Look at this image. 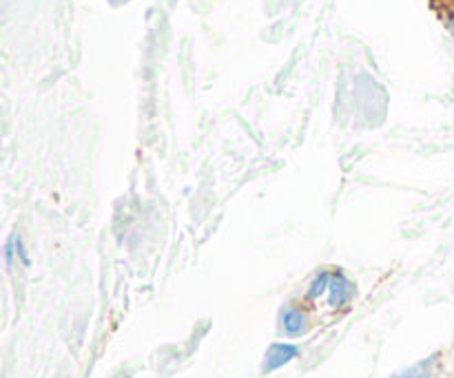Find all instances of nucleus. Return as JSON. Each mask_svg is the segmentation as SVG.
Listing matches in <instances>:
<instances>
[{
  "label": "nucleus",
  "instance_id": "f257e3e1",
  "mask_svg": "<svg viewBox=\"0 0 454 378\" xmlns=\"http://www.w3.org/2000/svg\"><path fill=\"white\" fill-rule=\"evenodd\" d=\"M355 297V286L346 274L341 273H331V283H328V292H326V304L331 310H344L346 305L353 301Z\"/></svg>",
  "mask_w": 454,
  "mask_h": 378
},
{
  "label": "nucleus",
  "instance_id": "f03ea898",
  "mask_svg": "<svg viewBox=\"0 0 454 378\" xmlns=\"http://www.w3.org/2000/svg\"><path fill=\"white\" fill-rule=\"evenodd\" d=\"M297 357H300V348H297V345L279 341V343H273L269 350H266L264 363H262V372H264V374H273V372L282 370V367H286L288 363L295 361Z\"/></svg>",
  "mask_w": 454,
  "mask_h": 378
},
{
  "label": "nucleus",
  "instance_id": "7ed1b4c3",
  "mask_svg": "<svg viewBox=\"0 0 454 378\" xmlns=\"http://www.w3.org/2000/svg\"><path fill=\"white\" fill-rule=\"evenodd\" d=\"M279 326L286 336H304L310 330V319L309 312L304 308H291L282 310V319H279Z\"/></svg>",
  "mask_w": 454,
  "mask_h": 378
},
{
  "label": "nucleus",
  "instance_id": "20e7f679",
  "mask_svg": "<svg viewBox=\"0 0 454 378\" xmlns=\"http://www.w3.org/2000/svg\"><path fill=\"white\" fill-rule=\"evenodd\" d=\"M437 366H439V357L437 354H433V357L421 359V361H417L415 366L399 372L395 378H434V374H437Z\"/></svg>",
  "mask_w": 454,
  "mask_h": 378
},
{
  "label": "nucleus",
  "instance_id": "39448f33",
  "mask_svg": "<svg viewBox=\"0 0 454 378\" xmlns=\"http://www.w3.org/2000/svg\"><path fill=\"white\" fill-rule=\"evenodd\" d=\"M328 283H331V273H319L317 277L310 282L309 290H306V301L315 304V301L324 299L328 292Z\"/></svg>",
  "mask_w": 454,
  "mask_h": 378
},
{
  "label": "nucleus",
  "instance_id": "423d86ee",
  "mask_svg": "<svg viewBox=\"0 0 454 378\" xmlns=\"http://www.w3.org/2000/svg\"><path fill=\"white\" fill-rule=\"evenodd\" d=\"M448 27H450V34L454 35V12L448 16Z\"/></svg>",
  "mask_w": 454,
  "mask_h": 378
}]
</instances>
